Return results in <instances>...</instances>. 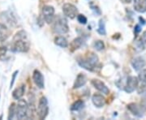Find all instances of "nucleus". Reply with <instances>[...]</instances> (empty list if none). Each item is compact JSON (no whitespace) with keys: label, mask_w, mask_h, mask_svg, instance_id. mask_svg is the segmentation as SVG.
<instances>
[{"label":"nucleus","mask_w":146,"mask_h":120,"mask_svg":"<svg viewBox=\"0 0 146 120\" xmlns=\"http://www.w3.org/2000/svg\"><path fill=\"white\" fill-rule=\"evenodd\" d=\"M11 48L13 52L25 53L29 51L30 48V42L26 32L21 30L16 32L12 39Z\"/></svg>","instance_id":"nucleus-1"},{"label":"nucleus","mask_w":146,"mask_h":120,"mask_svg":"<svg viewBox=\"0 0 146 120\" xmlns=\"http://www.w3.org/2000/svg\"><path fill=\"white\" fill-rule=\"evenodd\" d=\"M78 64L84 69L89 72H98L101 68L99 58L94 53H89L86 56L79 59Z\"/></svg>","instance_id":"nucleus-2"},{"label":"nucleus","mask_w":146,"mask_h":120,"mask_svg":"<svg viewBox=\"0 0 146 120\" xmlns=\"http://www.w3.org/2000/svg\"><path fill=\"white\" fill-rule=\"evenodd\" d=\"M53 30L55 33L61 35L68 32L69 27L67 20L64 17H61V16H58L57 18H55L53 22Z\"/></svg>","instance_id":"nucleus-3"},{"label":"nucleus","mask_w":146,"mask_h":120,"mask_svg":"<svg viewBox=\"0 0 146 120\" xmlns=\"http://www.w3.org/2000/svg\"><path fill=\"white\" fill-rule=\"evenodd\" d=\"M16 117L18 119L21 120L29 119V105L25 100L20 99L18 101V104L16 105Z\"/></svg>","instance_id":"nucleus-4"},{"label":"nucleus","mask_w":146,"mask_h":120,"mask_svg":"<svg viewBox=\"0 0 146 120\" xmlns=\"http://www.w3.org/2000/svg\"><path fill=\"white\" fill-rule=\"evenodd\" d=\"M49 113V105L48 101L46 97H42L39 100V102L37 105V110L36 114L39 119H45L46 118Z\"/></svg>","instance_id":"nucleus-5"},{"label":"nucleus","mask_w":146,"mask_h":120,"mask_svg":"<svg viewBox=\"0 0 146 120\" xmlns=\"http://www.w3.org/2000/svg\"><path fill=\"white\" fill-rule=\"evenodd\" d=\"M42 16L47 24H51L54 22V8L52 6L46 5L42 7Z\"/></svg>","instance_id":"nucleus-6"},{"label":"nucleus","mask_w":146,"mask_h":120,"mask_svg":"<svg viewBox=\"0 0 146 120\" xmlns=\"http://www.w3.org/2000/svg\"><path fill=\"white\" fill-rule=\"evenodd\" d=\"M63 12L68 18L73 20L78 15V9L72 3H65L63 6Z\"/></svg>","instance_id":"nucleus-7"},{"label":"nucleus","mask_w":146,"mask_h":120,"mask_svg":"<svg viewBox=\"0 0 146 120\" xmlns=\"http://www.w3.org/2000/svg\"><path fill=\"white\" fill-rule=\"evenodd\" d=\"M138 87V79L136 76H130L127 79V82H126L125 86H124V90L126 93H131L132 92H134Z\"/></svg>","instance_id":"nucleus-8"},{"label":"nucleus","mask_w":146,"mask_h":120,"mask_svg":"<svg viewBox=\"0 0 146 120\" xmlns=\"http://www.w3.org/2000/svg\"><path fill=\"white\" fill-rule=\"evenodd\" d=\"M127 109L130 110V112L132 115L139 118H141L144 115L145 110L143 105H140L136 103H131L127 105Z\"/></svg>","instance_id":"nucleus-9"},{"label":"nucleus","mask_w":146,"mask_h":120,"mask_svg":"<svg viewBox=\"0 0 146 120\" xmlns=\"http://www.w3.org/2000/svg\"><path fill=\"white\" fill-rule=\"evenodd\" d=\"M33 82L39 89H44L45 88V82H44V76L42 72L39 70H34L33 73Z\"/></svg>","instance_id":"nucleus-10"},{"label":"nucleus","mask_w":146,"mask_h":120,"mask_svg":"<svg viewBox=\"0 0 146 120\" xmlns=\"http://www.w3.org/2000/svg\"><path fill=\"white\" fill-rule=\"evenodd\" d=\"M91 83L94 88L101 92L102 93L105 94V95H108L110 93V89L105 84L104 82H102V80H100L98 79H94Z\"/></svg>","instance_id":"nucleus-11"},{"label":"nucleus","mask_w":146,"mask_h":120,"mask_svg":"<svg viewBox=\"0 0 146 120\" xmlns=\"http://www.w3.org/2000/svg\"><path fill=\"white\" fill-rule=\"evenodd\" d=\"M92 101H93V104L97 108H102L106 105V98L104 97V96L99 93H95L93 95Z\"/></svg>","instance_id":"nucleus-12"},{"label":"nucleus","mask_w":146,"mask_h":120,"mask_svg":"<svg viewBox=\"0 0 146 120\" xmlns=\"http://www.w3.org/2000/svg\"><path fill=\"white\" fill-rule=\"evenodd\" d=\"M145 61L143 58L136 57L131 60V66L135 71H140L145 66Z\"/></svg>","instance_id":"nucleus-13"},{"label":"nucleus","mask_w":146,"mask_h":120,"mask_svg":"<svg viewBox=\"0 0 146 120\" xmlns=\"http://www.w3.org/2000/svg\"><path fill=\"white\" fill-rule=\"evenodd\" d=\"M87 82V76L83 73H80L76 79L74 84H73V89H76L83 87L84 85Z\"/></svg>","instance_id":"nucleus-14"},{"label":"nucleus","mask_w":146,"mask_h":120,"mask_svg":"<svg viewBox=\"0 0 146 120\" xmlns=\"http://www.w3.org/2000/svg\"><path fill=\"white\" fill-rule=\"evenodd\" d=\"M134 9L139 13L146 11V0H134Z\"/></svg>","instance_id":"nucleus-15"},{"label":"nucleus","mask_w":146,"mask_h":120,"mask_svg":"<svg viewBox=\"0 0 146 120\" xmlns=\"http://www.w3.org/2000/svg\"><path fill=\"white\" fill-rule=\"evenodd\" d=\"M25 92V84H21V86H19L18 88H16L12 92V97H13L14 99L20 100L24 96Z\"/></svg>","instance_id":"nucleus-16"},{"label":"nucleus","mask_w":146,"mask_h":120,"mask_svg":"<svg viewBox=\"0 0 146 120\" xmlns=\"http://www.w3.org/2000/svg\"><path fill=\"white\" fill-rule=\"evenodd\" d=\"M10 35V31L5 25L0 24V42L6 41Z\"/></svg>","instance_id":"nucleus-17"},{"label":"nucleus","mask_w":146,"mask_h":120,"mask_svg":"<svg viewBox=\"0 0 146 120\" xmlns=\"http://www.w3.org/2000/svg\"><path fill=\"white\" fill-rule=\"evenodd\" d=\"M84 44V40L82 37H76L70 43V49L72 51H75L80 49Z\"/></svg>","instance_id":"nucleus-18"},{"label":"nucleus","mask_w":146,"mask_h":120,"mask_svg":"<svg viewBox=\"0 0 146 120\" xmlns=\"http://www.w3.org/2000/svg\"><path fill=\"white\" fill-rule=\"evenodd\" d=\"M54 44L58 46L62 47V48H67L68 46V40L62 36L56 37L54 38Z\"/></svg>","instance_id":"nucleus-19"},{"label":"nucleus","mask_w":146,"mask_h":120,"mask_svg":"<svg viewBox=\"0 0 146 120\" xmlns=\"http://www.w3.org/2000/svg\"><path fill=\"white\" fill-rule=\"evenodd\" d=\"M84 105V101L83 100H78L76 101L72 105H71V110L72 111H78L80 110Z\"/></svg>","instance_id":"nucleus-20"},{"label":"nucleus","mask_w":146,"mask_h":120,"mask_svg":"<svg viewBox=\"0 0 146 120\" xmlns=\"http://www.w3.org/2000/svg\"><path fill=\"white\" fill-rule=\"evenodd\" d=\"M98 32L101 35H106V24L105 21L102 19L99 21L98 24Z\"/></svg>","instance_id":"nucleus-21"},{"label":"nucleus","mask_w":146,"mask_h":120,"mask_svg":"<svg viewBox=\"0 0 146 120\" xmlns=\"http://www.w3.org/2000/svg\"><path fill=\"white\" fill-rule=\"evenodd\" d=\"M16 105L15 103H12L10 105L9 108V114H8V119H13L14 117L16 116Z\"/></svg>","instance_id":"nucleus-22"},{"label":"nucleus","mask_w":146,"mask_h":120,"mask_svg":"<svg viewBox=\"0 0 146 120\" xmlns=\"http://www.w3.org/2000/svg\"><path fill=\"white\" fill-rule=\"evenodd\" d=\"M94 49L98 51H102L105 49V44L104 42L101 40H98V41H95L94 43Z\"/></svg>","instance_id":"nucleus-23"},{"label":"nucleus","mask_w":146,"mask_h":120,"mask_svg":"<svg viewBox=\"0 0 146 120\" xmlns=\"http://www.w3.org/2000/svg\"><path fill=\"white\" fill-rule=\"evenodd\" d=\"M7 46H0V59L1 60H4L7 55Z\"/></svg>","instance_id":"nucleus-24"},{"label":"nucleus","mask_w":146,"mask_h":120,"mask_svg":"<svg viewBox=\"0 0 146 120\" xmlns=\"http://www.w3.org/2000/svg\"><path fill=\"white\" fill-rule=\"evenodd\" d=\"M76 18H77V21H78L79 23L81 24V25H86L87 22H88V20H87L86 16H84L82 14H79V15H77Z\"/></svg>","instance_id":"nucleus-25"},{"label":"nucleus","mask_w":146,"mask_h":120,"mask_svg":"<svg viewBox=\"0 0 146 120\" xmlns=\"http://www.w3.org/2000/svg\"><path fill=\"white\" fill-rule=\"evenodd\" d=\"M139 80L142 83L146 84V69L142 70L139 74Z\"/></svg>","instance_id":"nucleus-26"},{"label":"nucleus","mask_w":146,"mask_h":120,"mask_svg":"<svg viewBox=\"0 0 146 120\" xmlns=\"http://www.w3.org/2000/svg\"><path fill=\"white\" fill-rule=\"evenodd\" d=\"M17 73H18V71H16L13 75H12V79H11V82L10 84V88L11 89V87L13 86V84H14V82H15V80H16V76H17Z\"/></svg>","instance_id":"nucleus-27"},{"label":"nucleus","mask_w":146,"mask_h":120,"mask_svg":"<svg viewBox=\"0 0 146 120\" xmlns=\"http://www.w3.org/2000/svg\"><path fill=\"white\" fill-rule=\"evenodd\" d=\"M141 31V26H140V25H136V27H135V32H136V33H139Z\"/></svg>","instance_id":"nucleus-28"},{"label":"nucleus","mask_w":146,"mask_h":120,"mask_svg":"<svg viewBox=\"0 0 146 120\" xmlns=\"http://www.w3.org/2000/svg\"><path fill=\"white\" fill-rule=\"evenodd\" d=\"M123 3H130L131 0H121Z\"/></svg>","instance_id":"nucleus-29"},{"label":"nucleus","mask_w":146,"mask_h":120,"mask_svg":"<svg viewBox=\"0 0 146 120\" xmlns=\"http://www.w3.org/2000/svg\"><path fill=\"white\" fill-rule=\"evenodd\" d=\"M143 40L145 41V42L146 43V31L144 32V34H143Z\"/></svg>","instance_id":"nucleus-30"}]
</instances>
